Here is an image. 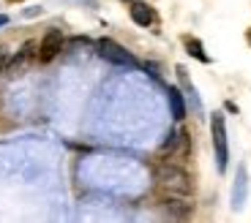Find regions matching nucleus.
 I'll return each mask as SVG.
<instances>
[{"mask_svg": "<svg viewBox=\"0 0 251 223\" xmlns=\"http://www.w3.org/2000/svg\"><path fill=\"white\" fill-rule=\"evenodd\" d=\"M156 177H158V185L167 188L170 193H177V196H188V193L194 191L191 174H188L183 166H175V163H164V166H158Z\"/></svg>", "mask_w": 251, "mask_h": 223, "instance_id": "obj_1", "label": "nucleus"}, {"mask_svg": "<svg viewBox=\"0 0 251 223\" xmlns=\"http://www.w3.org/2000/svg\"><path fill=\"white\" fill-rule=\"evenodd\" d=\"M210 131H213L216 166H219V172H224L226 161H229V144H226V128H224V117H221V114H213V117H210Z\"/></svg>", "mask_w": 251, "mask_h": 223, "instance_id": "obj_2", "label": "nucleus"}, {"mask_svg": "<svg viewBox=\"0 0 251 223\" xmlns=\"http://www.w3.org/2000/svg\"><path fill=\"white\" fill-rule=\"evenodd\" d=\"M96 52H99L104 60L115 63V66H137L131 52H126L118 41H112V38H99V41H96Z\"/></svg>", "mask_w": 251, "mask_h": 223, "instance_id": "obj_3", "label": "nucleus"}, {"mask_svg": "<svg viewBox=\"0 0 251 223\" xmlns=\"http://www.w3.org/2000/svg\"><path fill=\"white\" fill-rule=\"evenodd\" d=\"M63 33L60 30H50L44 36V41H41V46H38V60L41 63H50V60H55L57 55L63 52Z\"/></svg>", "mask_w": 251, "mask_h": 223, "instance_id": "obj_4", "label": "nucleus"}, {"mask_svg": "<svg viewBox=\"0 0 251 223\" xmlns=\"http://www.w3.org/2000/svg\"><path fill=\"white\" fill-rule=\"evenodd\" d=\"M33 49H36V44H33V41L22 44V49L17 52V57H14L11 63H8V74H11V76H17L19 71L25 68V66H27V60L33 57Z\"/></svg>", "mask_w": 251, "mask_h": 223, "instance_id": "obj_5", "label": "nucleus"}, {"mask_svg": "<svg viewBox=\"0 0 251 223\" xmlns=\"http://www.w3.org/2000/svg\"><path fill=\"white\" fill-rule=\"evenodd\" d=\"M131 19L137 22V25H142V27H151L153 22H156V14H153V8L151 6H145V3H131Z\"/></svg>", "mask_w": 251, "mask_h": 223, "instance_id": "obj_6", "label": "nucleus"}, {"mask_svg": "<svg viewBox=\"0 0 251 223\" xmlns=\"http://www.w3.org/2000/svg\"><path fill=\"white\" fill-rule=\"evenodd\" d=\"M164 210L170 212V215H175V218H188L191 215V204L188 201H183L180 196H170V199H164Z\"/></svg>", "mask_w": 251, "mask_h": 223, "instance_id": "obj_7", "label": "nucleus"}, {"mask_svg": "<svg viewBox=\"0 0 251 223\" xmlns=\"http://www.w3.org/2000/svg\"><path fill=\"white\" fill-rule=\"evenodd\" d=\"M170 106H172V117L175 120H183L186 117V101H183V93L170 87Z\"/></svg>", "mask_w": 251, "mask_h": 223, "instance_id": "obj_8", "label": "nucleus"}, {"mask_svg": "<svg viewBox=\"0 0 251 223\" xmlns=\"http://www.w3.org/2000/svg\"><path fill=\"white\" fill-rule=\"evenodd\" d=\"M186 49H188V55H191V57H197V60H202V63L210 60V57H207V52L202 49V44L194 41V38H186Z\"/></svg>", "mask_w": 251, "mask_h": 223, "instance_id": "obj_9", "label": "nucleus"}, {"mask_svg": "<svg viewBox=\"0 0 251 223\" xmlns=\"http://www.w3.org/2000/svg\"><path fill=\"white\" fill-rule=\"evenodd\" d=\"M243 191H246V169L238 172V185H235V204L243 201Z\"/></svg>", "mask_w": 251, "mask_h": 223, "instance_id": "obj_10", "label": "nucleus"}, {"mask_svg": "<svg viewBox=\"0 0 251 223\" xmlns=\"http://www.w3.org/2000/svg\"><path fill=\"white\" fill-rule=\"evenodd\" d=\"M180 139H183V134H175V131H172L170 136H167V142H164V147H161V150H164V153H170V150L175 147V144L180 142Z\"/></svg>", "mask_w": 251, "mask_h": 223, "instance_id": "obj_11", "label": "nucleus"}, {"mask_svg": "<svg viewBox=\"0 0 251 223\" xmlns=\"http://www.w3.org/2000/svg\"><path fill=\"white\" fill-rule=\"evenodd\" d=\"M6 66H8V52H6V46H0V74L6 71Z\"/></svg>", "mask_w": 251, "mask_h": 223, "instance_id": "obj_12", "label": "nucleus"}, {"mask_svg": "<svg viewBox=\"0 0 251 223\" xmlns=\"http://www.w3.org/2000/svg\"><path fill=\"white\" fill-rule=\"evenodd\" d=\"M3 25H8V17H3V14H0V27Z\"/></svg>", "mask_w": 251, "mask_h": 223, "instance_id": "obj_13", "label": "nucleus"}, {"mask_svg": "<svg viewBox=\"0 0 251 223\" xmlns=\"http://www.w3.org/2000/svg\"><path fill=\"white\" fill-rule=\"evenodd\" d=\"M126 3H137V0H126Z\"/></svg>", "mask_w": 251, "mask_h": 223, "instance_id": "obj_14", "label": "nucleus"}]
</instances>
